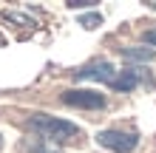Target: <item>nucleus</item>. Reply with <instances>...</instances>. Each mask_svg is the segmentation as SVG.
Wrapping results in <instances>:
<instances>
[{
  "label": "nucleus",
  "mask_w": 156,
  "mask_h": 153,
  "mask_svg": "<svg viewBox=\"0 0 156 153\" xmlns=\"http://www.w3.org/2000/svg\"><path fill=\"white\" fill-rule=\"evenodd\" d=\"M29 128H31V136H40L51 145H68V142H77L82 136V130L77 128L74 122H66V119H54L48 113H31L29 116Z\"/></svg>",
  "instance_id": "obj_1"
},
{
  "label": "nucleus",
  "mask_w": 156,
  "mask_h": 153,
  "mask_svg": "<svg viewBox=\"0 0 156 153\" xmlns=\"http://www.w3.org/2000/svg\"><path fill=\"white\" fill-rule=\"evenodd\" d=\"M97 142L102 148L108 150H114V153H131L136 145H139V136H136L133 130H99L97 133Z\"/></svg>",
  "instance_id": "obj_2"
},
{
  "label": "nucleus",
  "mask_w": 156,
  "mask_h": 153,
  "mask_svg": "<svg viewBox=\"0 0 156 153\" xmlns=\"http://www.w3.org/2000/svg\"><path fill=\"white\" fill-rule=\"evenodd\" d=\"M116 74H119V71L108 60H94V62H88V65H82V68L74 71L77 79H99V82H108V85H114Z\"/></svg>",
  "instance_id": "obj_3"
},
{
  "label": "nucleus",
  "mask_w": 156,
  "mask_h": 153,
  "mask_svg": "<svg viewBox=\"0 0 156 153\" xmlns=\"http://www.w3.org/2000/svg\"><path fill=\"white\" fill-rule=\"evenodd\" d=\"M62 102L71 108H88V111H97V108H105V96L97 91H85V88H71V91L62 94Z\"/></svg>",
  "instance_id": "obj_4"
},
{
  "label": "nucleus",
  "mask_w": 156,
  "mask_h": 153,
  "mask_svg": "<svg viewBox=\"0 0 156 153\" xmlns=\"http://www.w3.org/2000/svg\"><path fill=\"white\" fill-rule=\"evenodd\" d=\"M139 85V71L136 68H125V71H119L116 79H114V91H133V88Z\"/></svg>",
  "instance_id": "obj_5"
},
{
  "label": "nucleus",
  "mask_w": 156,
  "mask_h": 153,
  "mask_svg": "<svg viewBox=\"0 0 156 153\" xmlns=\"http://www.w3.org/2000/svg\"><path fill=\"white\" fill-rule=\"evenodd\" d=\"M26 150L29 153H62L57 145H51V142H45L40 136H29L26 139Z\"/></svg>",
  "instance_id": "obj_6"
},
{
  "label": "nucleus",
  "mask_w": 156,
  "mask_h": 153,
  "mask_svg": "<svg viewBox=\"0 0 156 153\" xmlns=\"http://www.w3.org/2000/svg\"><path fill=\"white\" fill-rule=\"evenodd\" d=\"M122 57L125 60H136V62H148V60H153V48H142V46L122 48Z\"/></svg>",
  "instance_id": "obj_7"
},
{
  "label": "nucleus",
  "mask_w": 156,
  "mask_h": 153,
  "mask_svg": "<svg viewBox=\"0 0 156 153\" xmlns=\"http://www.w3.org/2000/svg\"><path fill=\"white\" fill-rule=\"evenodd\" d=\"M99 23H102V17H99L97 12H94V14H82V17H80V26H85V29H97Z\"/></svg>",
  "instance_id": "obj_8"
},
{
  "label": "nucleus",
  "mask_w": 156,
  "mask_h": 153,
  "mask_svg": "<svg viewBox=\"0 0 156 153\" xmlns=\"http://www.w3.org/2000/svg\"><path fill=\"white\" fill-rule=\"evenodd\" d=\"M97 0H68V6L71 9H88V6H94Z\"/></svg>",
  "instance_id": "obj_9"
},
{
  "label": "nucleus",
  "mask_w": 156,
  "mask_h": 153,
  "mask_svg": "<svg viewBox=\"0 0 156 153\" xmlns=\"http://www.w3.org/2000/svg\"><path fill=\"white\" fill-rule=\"evenodd\" d=\"M145 43L156 48V29H148V31H145Z\"/></svg>",
  "instance_id": "obj_10"
},
{
  "label": "nucleus",
  "mask_w": 156,
  "mask_h": 153,
  "mask_svg": "<svg viewBox=\"0 0 156 153\" xmlns=\"http://www.w3.org/2000/svg\"><path fill=\"white\" fill-rule=\"evenodd\" d=\"M148 6H151V9H153V12H156V0H151V3H148Z\"/></svg>",
  "instance_id": "obj_11"
},
{
  "label": "nucleus",
  "mask_w": 156,
  "mask_h": 153,
  "mask_svg": "<svg viewBox=\"0 0 156 153\" xmlns=\"http://www.w3.org/2000/svg\"><path fill=\"white\" fill-rule=\"evenodd\" d=\"M0 148H3V136H0Z\"/></svg>",
  "instance_id": "obj_12"
}]
</instances>
